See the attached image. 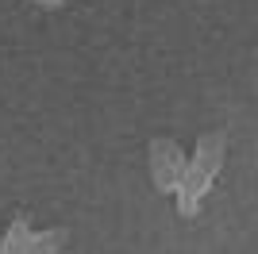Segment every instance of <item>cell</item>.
Wrapping results in <instances>:
<instances>
[{
  "label": "cell",
  "instance_id": "1",
  "mask_svg": "<svg viewBox=\"0 0 258 254\" xmlns=\"http://www.w3.org/2000/svg\"><path fill=\"white\" fill-rule=\"evenodd\" d=\"M224 154H227V135L224 131H205L197 139V150L189 158V169H185V181L177 189V216L193 220L201 212V197L208 193V185L216 181L220 166H224Z\"/></svg>",
  "mask_w": 258,
  "mask_h": 254
},
{
  "label": "cell",
  "instance_id": "2",
  "mask_svg": "<svg viewBox=\"0 0 258 254\" xmlns=\"http://www.w3.org/2000/svg\"><path fill=\"white\" fill-rule=\"evenodd\" d=\"M147 162H151V181L158 193H177L185 181V169H189V158L185 150L173 143V139H151L147 147Z\"/></svg>",
  "mask_w": 258,
  "mask_h": 254
},
{
  "label": "cell",
  "instance_id": "3",
  "mask_svg": "<svg viewBox=\"0 0 258 254\" xmlns=\"http://www.w3.org/2000/svg\"><path fill=\"white\" fill-rule=\"evenodd\" d=\"M31 243H35V231L27 227V220H12L4 243H0V254H31Z\"/></svg>",
  "mask_w": 258,
  "mask_h": 254
},
{
  "label": "cell",
  "instance_id": "4",
  "mask_svg": "<svg viewBox=\"0 0 258 254\" xmlns=\"http://www.w3.org/2000/svg\"><path fill=\"white\" fill-rule=\"evenodd\" d=\"M66 243V231L62 227H50V231H35V243H31V254H58Z\"/></svg>",
  "mask_w": 258,
  "mask_h": 254
},
{
  "label": "cell",
  "instance_id": "5",
  "mask_svg": "<svg viewBox=\"0 0 258 254\" xmlns=\"http://www.w3.org/2000/svg\"><path fill=\"white\" fill-rule=\"evenodd\" d=\"M31 4H39V8H58L62 0H31Z\"/></svg>",
  "mask_w": 258,
  "mask_h": 254
}]
</instances>
